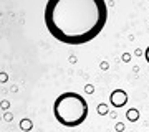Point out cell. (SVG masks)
I'll return each instance as SVG.
<instances>
[{
  "instance_id": "6da1fadb",
  "label": "cell",
  "mask_w": 149,
  "mask_h": 132,
  "mask_svg": "<svg viewBox=\"0 0 149 132\" xmlns=\"http://www.w3.org/2000/svg\"><path fill=\"white\" fill-rule=\"evenodd\" d=\"M106 21L104 0H50L45 7L47 30L65 45H85L95 40Z\"/></svg>"
},
{
  "instance_id": "7a4b0ae2",
  "label": "cell",
  "mask_w": 149,
  "mask_h": 132,
  "mask_svg": "<svg viewBox=\"0 0 149 132\" xmlns=\"http://www.w3.org/2000/svg\"><path fill=\"white\" fill-rule=\"evenodd\" d=\"M55 119L65 127H78L88 117V102L78 93H63L53 102Z\"/></svg>"
},
{
  "instance_id": "3957f363",
  "label": "cell",
  "mask_w": 149,
  "mask_h": 132,
  "mask_svg": "<svg viewBox=\"0 0 149 132\" xmlns=\"http://www.w3.org/2000/svg\"><path fill=\"white\" fill-rule=\"evenodd\" d=\"M109 102H111L113 107H123V106H126L128 102V93L123 89H114L109 96Z\"/></svg>"
},
{
  "instance_id": "277c9868",
  "label": "cell",
  "mask_w": 149,
  "mask_h": 132,
  "mask_svg": "<svg viewBox=\"0 0 149 132\" xmlns=\"http://www.w3.org/2000/svg\"><path fill=\"white\" fill-rule=\"evenodd\" d=\"M126 119L131 121V122H136L139 119V111H138V109H134V107L128 109V112H126Z\"/></svg>"
},
{
  "instance_id": "5b68a950",
  "label": "cell",
  "mask_w": 149,
  "mask_h": 132,
  "mask_svg": "<svg viewBox=\"0 0 149 132\" xmlns=\"http://www.w3.org/2000/svg\"><path fill=\"white\" fill-rule=\"evenodd\" d=\"M20 129L23 132L32 131V129H33V122L30 121V119H22V121H20Z\"/></svg>"
},
{
  "instance_id": "8992f818",
  "label": "cell",
  "mask_w": 149,
  "mask_h": 132,
  "mask_svg": "<svg viewBox=\"0 0 149 132\" xmlns=\"http://www.w3.org/2000/svg\"><path fill=\"white\" fill-rule=\"evenodd\" d=\"M98 112H100L101 116L108 114V106H106V104H100V106H98Z\"/></svg>"
},
{
  "instance_id": "52a82bcc",
  "label": "cell",
  "mask_w": 149,
  "mask_h": 132,
  "mask_svg": "<svg viewBox=\"0 0 149 132\" xmlns=\"http://www.w3.org/2000/svg\"><path fill=\"white\" fill-rule=\"evenodd\" d=\"M123 129H124V124H121V122H118V124H116V131H119V132H121Z\"/></svg>"
},
{
  "instance_id": "ba28073f",
  "label": "cell",
  "mask_w": 149,
  "mask_h": 132,
  "mask_svg": "<svg viewBox=\"0 0 149 132\" xmlns=\"http://www.w3.org/2000/svg\"><path fill=\"white\" fill-rule=\"evenodd\" d=\"M85 91L88 93V94H91V93H93V86H90V84H88V86L85 88Z\"/></svg>"
},
{
  "instance_id": "9c48e42d",
  "label": "cell",
  "mask_w": 149,
  "mask_h": 132,
  "mask_svg": "<svg viewBox=\"0 0 149 132\" xmlns=\"http://www.w3.org/2000/svg\"><path fill=\"white\" fill-rule=\"evenodd\" d=\"M144 56H146V61L149 63V46L146 48V51H144Z\"/></svg>"
},
{
  "instance_id": "30bf717a",
  "label": "cell",
  "mask_w": 149,
  "mask_h": 132,
  "mask_svg": "<svg viewBox=\"0 0 149 132\" xmlns=\"http://www.w3.org/2000/svg\"><path fill=\"white\" fill-rule=\"evenodd\" d=\"M129 59H131L129 55H123V61H129Z\"/></svg>"
},
{
  "instance_id": "8fae6325",
  "label": "cell",
  "mask_w": 149,
  "mask_h": 132,
  "mask_svg": "<svg viewBox=\"0 0 149 132\" xmlns=\"http://www.w3.org/2000/svg\"><path fill=\"white\" fill-rule=\"evenodd\" d=\"M2 106H3V109H7V107H8V106H10V104H8V102H5V101H3V102H2Z\"/></svg>"
}]
</instances>
